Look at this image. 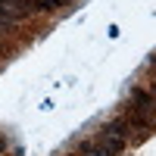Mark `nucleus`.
Returning <instances> with one entry per match:
<instances>
[{
	"instance_id": "1",
	"label": "nucleus",
	"mask_w": 156,
	"mask_h": 156,
	"mask_svg": "<svg viewBox=\"0 0 156 156\" xmlns=\"http://www.w3.org/2000/svg\"><path fill=\"white\" fill-rule=\"evenodd\" d=\"M66 0H25V6L28 9H56V6H62Z\"/></svg>"
}]
</instances>
